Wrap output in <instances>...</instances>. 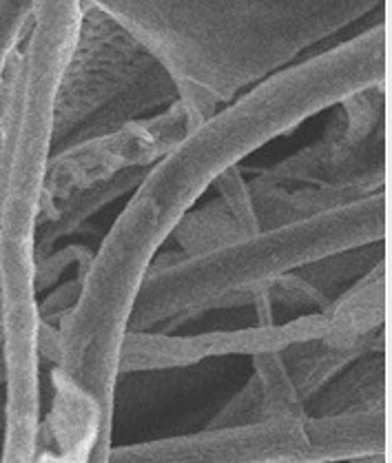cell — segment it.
<instances>
[{
  "label": "cell",
  "mask_w": 392,
  "mask_h": 463,
  "mask_svg": "<svg viewBox=\"0 0 392 463\" xmlns=\"http://www.w3.org/2000/svg\"><path fill=\"white\" fill-rule=\"evenodd\" d=\"M91 258H93V249H89V246L71 244L61 250H51V253L45 255V258L38 260L36 278H33V287H36L38 298L56 287V284L61 282L62 275H65L71 266L80 270L82 278H85L87 269H89L91 264Z\"/></svg>",
  "instance_id": "cell-17"
},
{
  "label": "cell",
  "mask_w": 392,
  "mask_h": 463,
  "mask_svg": "<svg viewBox=\"0 0 392 463\" xmlns=\"http://www.w3.org/2000/svg\"><path fill=\"white\" fill-rule=\"evenodd\" d=\"M386 242V191L198 255L158 253L142 282L129 331H173L224 308L251 307L282 275L331 255Z\"/></svg>",
  "instance_id": "cell-4"
},
{
  "label": "cell",
  "mask_w": 392,
  "mask_h": 463,
  "mask_svg": "<svg viewBox=\"0 0 392 463\" xmlns=\"http://www.w3.org/2000/svg\"><path fill=\"white\" fill-rule=\"evenodd\" d=\"M303 452V420H271L111 446L107 463H302Z\"/></svg>",
  "instance_id": "cell-8"
},
{
  "label": "cell",
  "mask_w": 392,
  "mask_h": 463,
  "mask_svg": "<svg viewBox=\"0 0 392 463\" xmlns=\"http://www.w3.org/2000/svg\"><path fill=\"white\" fill-rule=\"evenodd\" d=\"M82 278L80 275H73L67 282L56 284L51 290H47L45 298H38V315H41L42 322L53 324L58 326L62 317L73 308L78 295H80Z\"/></svg>",
  "instance_id": "cell-19"
},
{
  "label": "cell",
  "mask_w": 392,
  "mask_h": 463,
  "mask_svg": "<svg viewBox=\"0 0 392 463\" xmlns=\"http://www.w3.org/2000/svg\"><path fill=\"white\" fill-rule=\"evenodd\" d=\"M33 16V0H0V91Z\"/></svg>",
  "instance_id": "cell-16"
},
{
  "label": "cell",
  "mask_w": 392,
  "mask_h": 463,
  "mask_svg": "<svg viewBox=\"0 0 392 463\" xmlns=\"http://www.w3.org/2000/svg\"><path fill=\"white\" fill-rule=\"evenodd\" d=\"M178 82L193 125L384 0H91Z\"/></svg>",
  "instance_id": "cell-1"
},
{
  "label": "cell",
  "mask_w": 392,
  "mask_h": 463,
  "mask_svg": "<svg viewBox=\"0 0 392 463\" xmlns=\"http://www.w3.org/2000/svg\"><path fill=\"white\" fill-rule=\"evenodd\" d=\"M82 18V0H36L0 91V328L41 322L36 235L61 82Z\"/></svg>",
  "instance_id": "cell-3"
},
{
  "label": "cell",
  "mask_w": 392,
  "mask_h": 463,
  "mask_svg": "<svg viewBox=\"0 0 392 463\" xmlns=\"http://www.w3.org/2000/svg\"><path fill=\"white\" fill-rule=\"evenodd\" d=\"M322 315L323 342L366 353L386 351V258L337 293Z\"/></svg>",
  "instance_id": "cell-10"
},
{
  "label": "cell",
  "mask_w": 392,
  "mask_h": 463,
  "mask_svg": "<svg viewBox=\"0 0 392 463\" xmlns=\"http://www.w3.org/2000/svg\"><path fill=\"white\" fill-rule=\"evenodd\" d=\"M264 421L262 415V392H259L257 377H251L235 395L218 411V415L209 421L207 428H233L251 426Z\"/></svg>",
  "instance_id": "cell-18"
},
{
  "label": "cell",
  "mask_w": 392,
  "mask_h": 463,
  "mask_svg": "<svg viewBox=\"0 0 392 463\" xmlns=\"http://www.w3.org/2000/svg\"><path fill=\"white\" fill-rule=\"evenodd\" d=\"M328 120L323 136L253 180L279 186H346L364 194L386 191V127L359 137L348 129L340 107Z\"/></svg>",
  "instance_id": "cell-9"
},
{
  "label": "cell",
  "mask_w": 392,
  "mask_h": 463,
  "mask_svg": "<svg viewBox=\"0 0 392 463\" xmlns=\"http://www.w3.org/2000/svg\"><path fill=\"white\" fill-rule=\"evenodd\" d=\"M253 375L257 377L259 392H262V415L264 421L271 420H306V408H303L286 366L282 362V354L259 353L253 354Z\"/></svg>",
  "instance_id": "cell-15"
},
{
  "label": "cell",
  "mask_w": 392,
  "mask_h": 463,
  "mask_svg": "<svg viewBox=\"0 0 392 463\" xmlns=\"http://www.w3.org/2000/svg\"><path fill=\"white\" fill-rule=\"evenodd\" d=\"M247 231L239 224L222 200H210L204 206H193L180 218L169 238L180 246V253L198 255L218 246L231 244L235 240L247 238Z\"/></svg>",
  "instance_id": "cell-14"
},
{
  "label": "cell",
  "mask_w": 392,
  "mask_h": 463,
  "mask_svg": "<svg viewBox=\"0 0 392 463\" xmlns=\"http://www.w3.org/2000/svg\"><path fill=\"white\" fill-rule=\"evenodd\" d=\"M3 368H5V364H3V335H0V386H3Z\"/></svg>",
  "instance_id": "cell-21"
},
{
  "label": "cell",
  "mask_w": 392,
  "mask_h": 463,
  "mask_svg": "<svg viewBox=\"0 0 392 463\" xmlns=\"http://www.w3.org/2000/svg\"><path fill=\"white\" fill-rule=\"evenodd\" d=\"M377 85H386L384 18L239 93L155 162L129 200L166 242L180 218L224 171L295 131L308 118Z\"/></svg>",
  "instance_id": "cell-2"
},
{
  "label": "cell",
  "mask_w": 392,
  "mask_h": 463,
  "mask_svg": "<svg viewBox=\"0 0 392 463\" xmlns=\"http://www.w3.org/2000/svg\"><path fill=\"white\" fill-rule=\"evenodd\" d=\"M193 129L182 102L122 129L56 151L49 160L42 215L71 195L134 169H151ZM41 215V218H42Z\"/></svg>",
  "instance_id": "cell-6"
},
{
  "label": "cell",
  "mask_w": 392,
  "mask_h": 463,
  "mask_svg": "<svg viewBox=\"0 0 392 463\" xmlns=\"http://www.w3.org/2000/svg\"><path fill=\"white\" fill-rule=\"evenodd\" d=\"M134 32L91 0H82L76 44L61 82L53 154L70 146L87 122L158 65Z\"/></svg>",
  "instance_id": "cell-5"
},
{
  "label": "cell",
  "mask_w": 392,
  "mask_h": 463,
  "mask_svg": "<svg viewBox=\"0 0 392 463\" xmlns=\"http://www.w3.org/2000/svg\"><path fill=\"white\" fill-rule=\"evenodd\" d=\"M282 362L288 377L300 395L303 408L315 399L341 371H346L355 359L369 354L359 348H340L323 339H306L284 348Z\"/></svg>",
  "instance_id": "cell-13"
},
{
  "label": "cell",
  "mask_w": 392,
  "mask_h": 463,
  "mask_svg": "<svg viewBox=\"0 0 392 463\" xmlns=\"http://www.w3.org/2000/svg\"><path fill=\"white\" fill-rule=\"evenodd\" d=\"M306 452L302 463H346L386 457V408L337 412L303 420Z\"/></svg>",
  "instance_id": "cell-11"
},
{
  "label": "cell",
  "mask_w": 392,
  "mask_h": 463,
  "mask_svg": "<svg viewBox=\"0 0 392 463\" xmlns=\"http://www.w3.org/2000/svg\"><path fill=\"white\" fill-rule=\"evenodd\" d=\"M326 333L322 310L297 315L295 319L273 326L229 328L198 335H175L173 331H129L120 353V377L134 373L173 371L198 366L204 359L229 354L282 353L284 348L306 339H322Z\"/></svg>",
  "instance_id": "cell-7"
},
{
  "label": "cell",
  "mask_w": 392,
  "mask_h": 463,
  "mask_svg": "<svg viewBox=\"0 0 392 463\" xmlns=\"http://www.w3.org/2000/svg\"><path fill=\"white\" fill-rule=\"evenodd\" d=\"M0 322H3V288H0Z\"/></svg>",
  "instance_id": "cell-22"
},
{
  "label": "cell",
  "mask_w": 392,
  "mask_h": 463,
  "mask_svg": "<svg viewBox=\"0 0 392 463\" xmlns=\"http://www.w3.org/2000/svg\"><path fill=\"white\" fill-rule=\"evenodd\" d=\"M386 457H364V459H352L346 463H384Z\"/></svg>",
  "instance_id": "cell-20"
},
{
  "label": "cell",
  "mask_w": 392,
  "mask_h": 463,
  "mask_svg": "<svg viewBox=\"0 0 392 463\" xmlns=\"http://www.w3.org/2000/svg\"><path fill=\"white\" fill-rule=\"evenodd\" d=\"M386 408V351L361 354L306 403V417Z\"/></svg>",
  "instance_id": "cell-12"
}]
</instances>
